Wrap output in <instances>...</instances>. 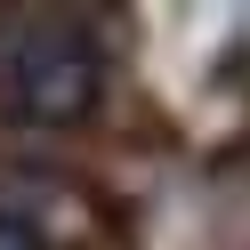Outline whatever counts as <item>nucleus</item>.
Returning a JSON list of instances; mask_svg holds the SVG:
<instances>
[{"label": "nucleus", "mask_w": 250, "mask_h": 250, "mask_svg": "<svg viewBox=\"0 0 250 250\" xmlns=\"http://www.w3.org/2000/svg\"><path fill=\"white\" fill-rule=\"evenodd\" d=\"M0 250H41L33 218H17V210H0Z\"/></svg>", "instance_id": "nucleus-2"}, {"label": "nucleus", "mask_w": 250, "mask_h": 250, "mask_svg": "<svg viewBox=\"0 0 250 250\" xmlns=\"http://www.w3.org/2000/svg\"><path fill=\"white\" fill-rule=\"evenodd\" d=\"M97 81H105L97 41L65 17H33V24H17L0 41V105L17 121H33V129L81 121L97 105Z\"/></svg>", "instance_id": "nucleus-1"}]
</instances>
